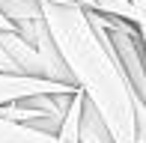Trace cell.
I'll return each instance as SVG.
<instances>
[{
  "label": "cell",
  "mask_w": 146,
  "mask_h": 143,
  "mask_svg": "<svg viewBox=\"0 0 146 143\" xmlns=\"http://www.w3.org/2000/svg\"><path fill=\"white\" fill-rule=\"evenodd\" d=\"M75 3H81L84 9H96V3H92V0H75Z\"/></svg>",
  "instance_id": "11"
},
{
  "label": "cell",
  "mask_w": 146,
  "mask_h": 143,
  "mask_svg": "<svg viewBox=\"0 0 146 143\" xmlns=\"http://www.w3.org/2000/svg\"><path fill=\"white\" fill-rule=\"evenodd\" d=\"M0 12H3L12 24L24 21V18H39V15H45L39 0H0Z\"/></svg>",
  "instance_id": "6"
},
{
  "label": "cell",
  "mask_w": 146,
  "mask_h": 143,
  "mask_svg": "<svg viewBox=\"0 0 146 143\" xmlns=\"http://www.w3.org/2000/svg\"><path fill=\"white\" fill-rule=\"evenodd\" d=\"M48 30L54 36L78 89L102 113L116 143L134 140V89L119 66L104 30L90 21L87 9L75 0H39Z\"/></svg>",
  "instance_id": "1"
},
{
  "label": "cell",
  "mask_w": 146,
  "mask_h": 143,
  "mask_svg": "<svg viewBox=\"0 0 146 143\" xmlns=\"http://www.w3.org/2000/svg\"><path fill=\"white\" fill-rule=\"evenodd\" d=\"M84 101H87V93L78 89L75 99H72V105H69V110H66V116H63V122H60V131H57V137L63 140V143H78V140H81V113H84Z\"/></svg>",
  "instance_id": "5"
},
{
  "label": "cell",
  "mask_w": 146,
  "mask_h": 143,
  "mask_svg": "<svg viewBox=\"0 0 146 143\" xmlns=\"http://www.w3.org/2000/svg\"><path fill=\"white\" fill-rule=\"evenodd\" d=\"M134 140L146 143V101L134 95Z\"/></svg>",
  "instance_id": "8"
},
{
  "label": "cell",
  "mask_w": 146,
  "mask_h": 143,
  "mask_svg": "<svg viewBox=\"0 0 146 143\" xmlns=\"http://www.w3.org/2000/svg\"><path fill=\"white\" fill-rule=\"evenodd\" d=\"M0 27H15V24H12V21H9V18H6V15H3V12H0Z\"/></svg>",
  "instance_id": "10"
},
{
  "label": "cell",
  "mask_w": 146,
  "mask_h": 143,
  "mask_svg": "<svg viewBox=\"0 0 146 143\" xmlns=\"http://www.w3.org/2000/svg\"><path fill=\"white\" fill-rule=\"evenodd\" d=\"M75 83L54 81V77H39V75H9L0 72V105L18 101L33 93H75Z\"/></svg>",
  "instance_id": "3"
},
{
  "label": "cell",
  "mask_w": 146,
  "mask_h": 143,
  "mask_svg": "<svg viewBox=\"0 0 146 143\" xmlns=\"http://www.w3.org/2000/svg\"><path fill=\"white\" fill-rule=\"evenodd\" d=\"M0 143H63V140L51 131H39L27 122H15V119L0 116Z\"/></svg>",
  "instance_id": "4"
},
{
  "label": "cell",
  "mask_w": 146,
  "mask_h": 143,
  "mask_svg": "<svg viewBox=\"0 0 146 143\" xmlns=\"http://www.w3.org/2000/svg\"><path fill=\"white\" fill-rule=\"evenodd\" d=\"M92 3H96V12H102V15H116V18L134 21V6H131V0H92Z\"/></svg>",
  "instance_id": "7"
},
{
  "label": "cell",
  "mask_w": 146,
  "mask_h": 143,
  "mask_svg": "<svg viewBox=\"0 0 146 143\" xmlns=\"http://www.w3.org/2000/svg\"><path fill=\"white\" fill-rule=\"evenodd\" d=\"M0 72L9 75H39L60 81L57 69L48 63V57L30 45L15 27H0Z\"/></svg>",
  "instance_id": "2"
},
{
  "label": "cell",
  "mask_w": 146,
  "mask_h": 143,
  "mask_svg": "<svg viewBox=\"0 0 146 143\" xmlns=\"http://www.w3.org/2000/svg\"><path fill=\"white\" fill-rule=\"evenodd\" d=\"M134 6V21H137V30L143 36V45H146V0H131Z\"/></svg>",
  "instance_id": "9"
}]
</instances>
